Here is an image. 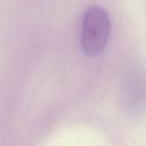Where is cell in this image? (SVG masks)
<instances>
[{"label":"cell","instance_id":"6da1fadb","mask_svg":"<svg viewBox=\"0 0 146 146\" xmlns=\"http://www.w3.org/2000/svg\"><path fill=\"white\" fill-rule=\"evenodd\" d=\"M111 35V19L100 6H90L83 14L81 29V48L88 56L100 54Z\"/></svg>","mask_w":146,"mask_h":146}]
</instances>
